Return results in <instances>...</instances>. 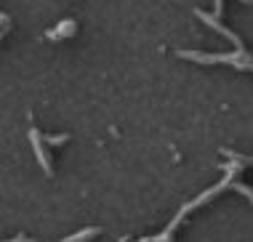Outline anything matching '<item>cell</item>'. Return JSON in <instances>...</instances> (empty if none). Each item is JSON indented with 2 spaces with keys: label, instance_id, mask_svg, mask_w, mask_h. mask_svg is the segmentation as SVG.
<instances>
[{
  "label": "cell",
  "instance_id": "obj_1",
  "mask_svg": "<svg viewBox=\"0 0 253 242\" xmlns=\"http://www.w3.org/2000/svg\"><path fill=\"white\" fill-rule=\"evenodd\" d=\"M13 242H32V240H13Z\"/></svg>",
  "mask_w": 253,
  "mask_h": 242
}]
</instances>
